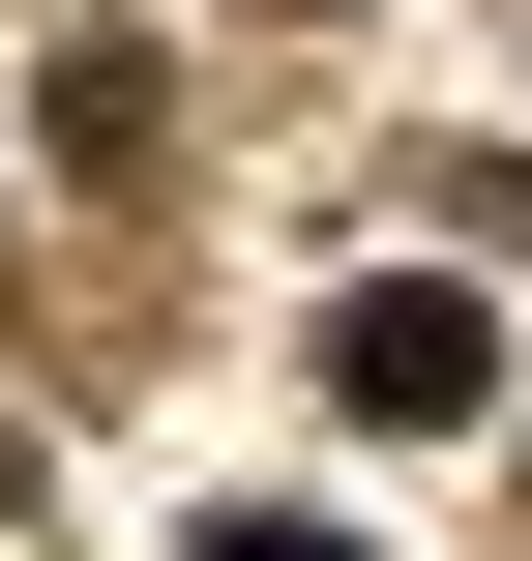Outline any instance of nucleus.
Here are the masks:
<instances>
[{"instance_id": "nucleus-1", "label": "nucleus", "mask_w": 532, "mask_h": 561, "mask_svg": "<svg viewBox=\"0 0 532 561\" xmlns=\"http://www.w3.org/2000/svg\"><path fill=\"white\" fill-rule=\"evenodd\" d=\"M326 385H355V414H474V385H503V325H474L444 266H385V296L326 325Z\"/></svg>"}, {"instance_id": "nucleus-2", "label": "nucleus", "mask_w": 532, "mask_h": 561, "mask_svg": "<svg viewBox=\"0 0 532 561\" xmlns=\"http://www.w3.org/2000/svg\"><path fill=\"white\" fill-rule=\"evenodd\" d=\"M178 561H355V533H296V503H207V533H178Z\"/></svg>"}]
</instances>
